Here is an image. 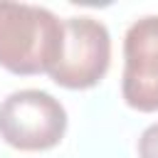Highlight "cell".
<instances>
[{
    "mask_svg": "<svg viewBox=\"0 0 158 158\" xmlns=\"http://www.w3.org/2000/svg\"><path fill=\"white\" fill-rule=\"evenodd\" d=\"M121 94L136 111H158V15L136 20L123 37Z\"/></svg>",
    "mask_w": 158,
    "mask_h": 158,
    "instance_id": "obj_4",
    "label": "cell"
},
{
    "mask_svg": "<svg viewBox=\"0 0 158 158\" xmlns=\"http://www.w3.org/2000/svg\"><path fill=\"white\" fill-rule=\"evenodd\" d=\"M62 20L40 5L0 0V67L12 74H42L62 52Z\"/></svg>",
    "mask_w": 158,
    "mask_h": 158,
    "instance_id": "obj_1",
    "label": "cell"
},
{
    "mask_svg": "<svg viewBox=\"0 0 158 158\" xmlns=\"http://www.w3.org/2000/svg\"><path fill=\"white\" fill-rule=\"evenodd\" d=\"M138 156L141 158H158V123H151L138 138Z\"/></svg>",
    "mask_w": 158,
    "mask_h": 158,
    "instance_id": "obj_5",
    "label": "cell"
},
{
    "mask_svg": "<svg viewBox=\"0 0 158 158\" xmlns=\"http://www.w3.org/2000/svg\"><path fill=\"white\" fill-rule=\"evenodd\" d=\"M64 40L57 64L49 69L52 81L64 89L96 86L111 62V37L104 22L79 15L62 20Z\"/></svg>",
    "mask_w": 158,
    "mask_h": 158,
    "instance_id": "obj_3",
    "label": "cell"
},
{
    "mask_svg": "<svg viewBox=\"0 0 158 158\" xmlns=\"http://www.w3.org/2000/svg\"><path fill=\"white\" fill-rule=\"evenodd\" d=\"M67 131V111L42 89L12 91L0 104V138L20 151L54 148Z\"/></svg>",
    "mask_w": 158,
    "mask_h": 158,
    "instance_id": "obj_2",
    "label": "cell"
}]
</instances>
